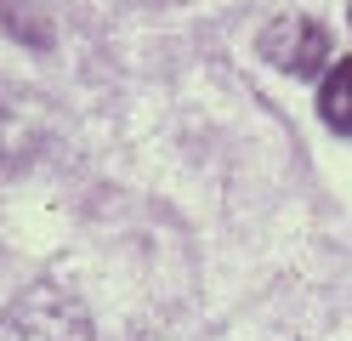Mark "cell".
<instances>
[{"label": "cell", "mask_w": 352, "mask_h": 341, "mask_svg": "<svg viewBox=\"0 0 352 341\" xmlns=\"http://www.w3.org/2000/svg\"><path fill=\"white\" fill-rule=\"evenodd\" d=\"M0 341H91V313L63 285H29L0 313Z\"/></svg>", "instance_id": "obj_1"}, {"label": "cell", "mask_w": 352, "mask_h": 341, "mask_svg": "<svg viewBox=\"0 0 352 341\" xmlns=\"http://www.w3.org/2000/svg\"><path fill=\"white\" fill-rule=\"evenodd\" d=\"M256 45H261V57H267L273 68H284V74H296V80L324 74V63H329V29L318 17H301V12L273 17Z\"/></svg>", "instance_id": "obj_2"}, {"label": "cell", "mask_w": 352, "mask_h": 341, "mask_svg": "<svg viewBox=\"0 0 352 341\" xmlns=\"http://www.w3.org/2000/svg\"><path fill=\"white\" fill-rule=\"evenodd\" d=\"M318 120H324L329 131L352 136V57H341V63L324 74V85H318Z\"/></svg>", "instance_id": "obj_3"}]
</instances>
